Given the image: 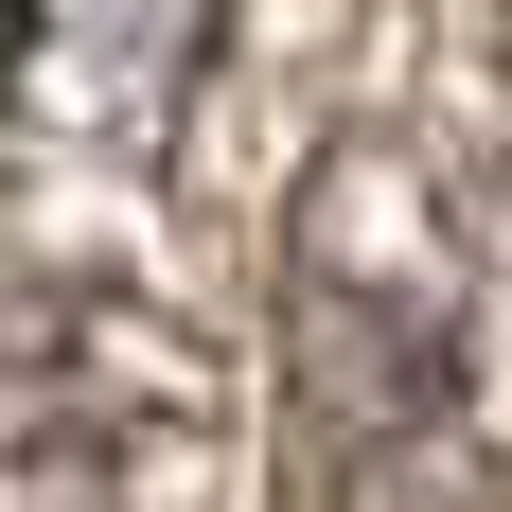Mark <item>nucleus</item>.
I'll return each instance as SVG.
<instances>
[{
  "instance_id": "3",
  "label": "nucleus",
  "mask_w": 512,
  "mask_h": 512,
  "mask_svg": "<svg viewBox=\"0 0 512 512\" xmlns=\"http://www.w3.org/2000/svg\"><path fill=\"white\" fill-rule=\"evenodd\" d=\"M212 53L230 0H0V124L53 159H159Z\"/></svg>"
},
{
  "instance_id": "1",
  "label": "nucleus",
  "mask_w": 512,
  "mask_h": 512,
  "mask_svg": "<svg viewBox=\"0 0 512 512\" xmlns=\"http://www.w3.org/2000/svg\"><path fill=\"white\" fill-rule=\"evenodd\" d=\"M495 407V265L442 159L371 142L283 230V424L336 495H424Z\"/></svg>"
},
{
  "instance_id": "2",
  "label": "nucleus",
  "mask_w": 512,
  "mask_h": 512,
  "mask_svg": "<svg viewBox=\"0 0 512 512\" xmlns=\"http://www.w3.org/2000/svg\"><path fill=\"white\" fill-rule=\"evenodd\" d=\"M212 354L106 283H0V512H195Z\"/></svg>"
}]
</instances>
